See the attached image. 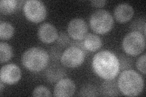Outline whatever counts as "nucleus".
Instances as JSON below:
<instances>
[{
	"mask_svg": "<svg viewBox=\"0 0 146 97\" xmlns=\"http://www.w3.org/2000/svg\"><path fill=\"white\" fill-rule=\"evenodd\" d=\"M37 35L41 41L44 43L49 44L57 40L58 34L54 25L51 23L45 22L39 26Z\"/></svg>",
	"mask_w": 146,
	"mask_h": 97,
	"instance_id": "9b49d317",
	"label": "nucleus"
},
{
	"mask_svg": "<svg viewBox=\"0 0 146 97\" xmlns=\"http://www.w3.org/2000/svg\"><path fill=\"white\" fill-rule=\"evenodd\" d=\"M21 69L15 64H7L3 66L1 69L0 80L4 84H15L21 79Z\"/></svg>",
	"mask_w": 146,
	"mask_h": 97,
	"instance_id": "1a4fd4ad",
	"label": "nucleus"
},
{
	"mask_svg": "<svg viewBox=\"0 0 146 97\" xmlns=\"http://www.w3.org/2000/svg\"><path fill=\"white\" fill-rule=\"evenodd\" d=\"M86 53L76 46H70L62 53L61 63L68 68H76L84 63Z\"/></svg>",
	"mask_w": 146,
	"mask_h": 97,
	"instance_id": "0eeeda50",
	"label": "nucleus"
},
{
	"mask_svg": "<svg viewBox=\"0 0 146 97\" xmlns=\"http://www.w3.org/2000/svg\"><path fill=\"white\" fill-rule=\"evenodd\" d=\"M99 90L95 86L88 84L82 87L79 95L81 96H97L100 95Z\"/></svg>",
	"mask_w": 146,
	"mask_h": 97,
	"instance_id": "aec40b11",
	"label": "nucleus"
},
{
	"mask_svg": "<svg viewBox=\"0 0 146 97\" xmlns=\"http://www.w3.org/2000/svg\"><path fill=\"white\" fill-rule=\"evenodd\" d=\"M122 49L131 56H137L145 48V36L141 32L131 31L127 34L122 40Z\"/></svg>",
	"mask_w": 146,
	"mask_h": 97,
	"instance_id": "39448f33",
	"label": "nucleus"
},
{
	"mask_svg": "<svg viewBox=\"0 0 146 97\" xmlns=\"http://www.w3.org/2000/svg\"><path fill=\"white\" fill-rule=\"evenodd\" d=\"M99 92L101 95L104 96H115L119 95L120 90L119 89L117 81L115 79L105 80L100 85Z\"/></svg>",
	"mask_w": 146,
	"mask_h": 97,
	"instance_id": "4468645a",
	"label": "nucleus"
},
{
	"mask_svg": "<svg viewBox=\"0 0 146 97\" xmlns=\"http://www.w3.org/2000/svg\"><path fill=\"white\" fill-rule=\"evenodd\" d=\"M75 91L74 82L70 78H63L56 82L54 89V95L57 97H69L74 95Z\"/></svg>",
	"mask_w": 146,
	"mask_h": 97,
	"instance_id": "9d476101",
	"label": "nucleus"
},
{
	"mask_svg": "<svg viewBox=\"0 0 146 97\" xmlns=\"http://www.w3.org/2000/svg\"><path fill=\"white\" fill-rule=\"evenodd\" d=\"M145 54H143L138 59L136 63L137 69L144 75L145 74Z\"/></svg>",
	"mask_w": 146,
	"mask_h": 97,
	"instance_id": "393cba45",
	"label": "nucleus"
},
{
	"mask_svg": "<svg viewBox=\"0 0 146 97\" xmlns=\"http://www.w3.org/2000/svg\"><path fill=\"white\" fill-rule=\"evenodd\" d=\"M21 3L17 0H1L0 1V12L4 15L11 14L19 9V3Z\"/></svg>",
	"mask_w": 146,
	"mask_h": 97,
	"instance_id": "dca6fc26",
	"label": "nucleus"
},
{
	"mask_svg": "<svg viewBox=\"0 0 146 97\" xmlns=\"http://www.w3.org/2000/svg\"><path fill=\"white\" fill-rule=\"evenodd\" d=\"M33 96H51V92L44 86L36 87L33 92Z\"/></svg>",
	"mask_w": 146,
	"mask_h": 97,
	"instance_id": "5701e85b",
	"label": "nucleus"
},
{
	"mask_svg": "<svg viewBox=\"0 0 146 97\" xmlns=\"http://www.w3.org/2000/svg\"><path fill=\"white\" fill-rule=\"evenodd\" d=\"M23 10L27 19L34 23L44 21L47 15L45 5L38 0H28L25 1Z\"/></svg>",
	"mask_w": 146,
	"mask_h": 97,
	"instance_id": "423d86ee",
	"label": "nucleus"
},
{
	"mask_svg": "<svg viewBox=\"0 0 146 97\" xmlns=\"http://www.w3.org/2000/svg\"><path fill=\"white\" fill-rule=\"evenodd\" d=\"M92 68L96 74L105 80L115 79L120 71L117 57L106 50L95 54L92 60Z\"/></svg>",
	"mask_w": 146,
	"mask_h": 97,
	"instance_id": "f257e3e1",
	"label": "nucleus"
},
{
	"mask_svg": "<svg viewBox=\"0 0 146 97\" xmlns=\"http://www.w3.org/2000/svg\"><path fill=\"white\" fill-rule=\"evenodd\" d=\"M114 24L113 17L108 11L99 9L92 13L90 18V25L95 33L104 35L110 31Z\"/></svg>",
	"mask_w": 146,
	"mask_h": 97,
	"instance_id": "20e7f679",
	"label": "nucleus"
},
{
	"mask_svg": "<svg viewBox=\"0 0 146 97\" xmlns=\"http://www.w3.org/2000/svg\"><path fill=\"white\" fill-rule=\"evenodd\" d=\"M49 61L48 53L41 48L33 47L26 50L21 57L23 66L31 72H38L47 67Z\"/></svg>",
	"mask_w": 146,
	"mask_h": 97,
	"instance_id": "7ed1b4c3",
	"label": "nucleus"
},
{
	"mask_svg": "<svg viewBox=\"0 0 146 97\" xmlns=\"http://www.w3.org/2000/svg\"><path fill=\"white\" fill-rule=\"evenodd\" d=\"M88 25L86 21L82 18H74L68 24V34L73 40H83L86 35L88 34Z\"/></svg>",
	"mask_w": 146,
	"mask_h": 97,
	"instance_id": "6e6552de",
	"label": "nucleus"
},
{
	"mask_svg": "<svg viewBox=\"0 0 146 97\" xmlns=\"http://www.w3.org/2000/svg\"><path fill=\"white\" fill-rule=\"evenodd\" d=\"M49 59H52V61H57L60 59L62 52L61 48L57 47V46H53L51 49H50L49 52Z\"/></svg>",
	"mask_w": 146,
	"mask_h": 97,
	"instance_id": "b1692460",
	"label": "nucleus"
},
{
	"mask_svg": "<svg viewBox=\"0 0 146 97\" xmlns=\"http://www.w3.org/2000/svg\"><path fill=\"white\" fill-rule=\"evenodd\" d=\"M15 29L10 22L1 21L0 22V39L8 40L14 34Z\"/></svg>",
	"mask_w": 146,
	"mask_h": 97,
	"instance_id": "f3484780",
	"label": "nucleus"
},
{
	"mask_svg": "<svg viewBox=\"0 0 146 97\" xmlns=\"http://www.w3.org/2000/svg\"><path fill=\"white\" fill-rule=\"evenodd\" d=\"M13 56L11 46L5 42L0 43V62L1 64L7 62Z\"/></svg>",
	"mask_w": 146,
	"mask_h": 97,
	"instance_id": "a211bd4d",
	"label": "nucleus"
},
{
	"mask_svg": "<svg viewBox=\"0 0 146 97\" xmlns=\"http://www.w3.org/2000/svg\"><path fill=\"white\" fill-rule=\"evenodd\" d=\"M46 78L51 83L57 82L66 76L65 69L60 64H51L46 71Z\"/></svg>",
	"mask_w": 146,
	"mask_h": 97,
	"instance_id": "ddd939ff",
	"label": "nucleus"
},
{
	"mask_svg": "<svg viewBox=\"0 0 146 97\" xmlns=\"http://www.w3.org/2000/svg\"><path fill=\"white\" fill-rule=\"evenodd\" d=\"M145 18L144 17H139L136 18L131 23L130 29L132 31L141 32L145 36Z\"/></svg>",
	"mask_w": 146,
	"mask_h": 97,
	"instance_id": "6ab92c4d",
	"label": "nucleus"
},
{
	"mask_svg": "<svg viewBox=\"0 0 146 97\" xmlns=\"http://www.w3.org/2000/svg\"><path fill=\"white\" fill-rule=\"evenodd\" d=\"M84 47L87 51L96 52L102 46V42L98 35L89 33L83 40Z\"/></svg>",
	"mask_w": 146,
	"mask_h": 97,
	"instance_id": "2eb2a0df",
	"label": "nucleus"
},
{
	"mask_svg": "<svg viewBox=\"0 0 146 97\" xmlns=\"http://www.w3.org/2000/svg\"><path fill=\"white\" fill-rule=\"evenodd\" d=\"M90 3L91 5L95 7H102L106 5L107 1L105 0H98V1L96 0V1H91Z\"/></svg>",
	"mask_w": 146,
	"mask_h": 97,
	"instance_id": "a878e982",
	"label": "nucleus"
},
{
	"mask_svg": "<svg viewBox=\"0 0 146 97\" xmlns=\"http://www.w3.org/2000/svg\"><path fill=\"white\" fill-rule=\"evenodd\" d=\"M56 41L58 46L61 48L68 47V46L70 45L71 42L70 35L66 34V32L63 31L59 32Z\"/></svg>",
	"mask_w": 146,
	"mask_h": 97,
	"instance_id": "412c9836",
	"label": "nucleus"
},
{
	"mask_svg": "<svg viewBox=\"0 0 146 97\" xmlns=\"http://www.w3.org/2000/svg\"><path fill=\"white\" fill-rule=\"evenodd\" d=\"M134 15V9L127 3H121L115 7L114 16L117 21L124 23L130 21Z\"/></svg>",
	"mask_w": 146,
	"mask_h": 97,
	"instance_id": "f8f14e48",
	"label": "nucleus"
},
{
	"mask_svg": "<svg viewBox=\"0 0 146 97\" xmlns=\"http://www.w3.org/2000/svg\"><path fill=\"white\" fill-rule=\"evenodd\" d=\"M4 83L3 81H0V91H1V92H2L3 88L4 87Z\"/></svg>",
	"mask_w": 146,
	"mask_h": 97,
	"instance_id": "bb28decb",
	"label": "nucleus"
},
{
	"mask_svg": "<svg viewBox=\"0 0 146 97\" xmlns=\"http://www.w3.org/2000/svg\"><path fill=\"white\" fill-rule=\"evenodd\" d=\"M117 58L119 62V67L121 70H128L131 69L133 67V61L129 57L124 55H120Z\"/></svg>",
	"mask_w": 146,
	"mask_h": 97,
	"instance_id": "4be33fe9",
	"label": "nucleus"
},
{
	"mask_svg": "<svg viewBox=\"0 0 146 97\" xmlns=\"http://www.w3.org/2000/svg\"><path fill=\"white\" fill-rule=\"evenodd\" d=\"M117 85L123 95L136 96L143 92L144 81L139 73L132 69H128L121 73L117 80Z\"/></svg>",
	"mask_w": 146,
	"mask_h": 97,
	"instance_id": "f03ea898",
	"label": "nucleus"
}]
</instances>
